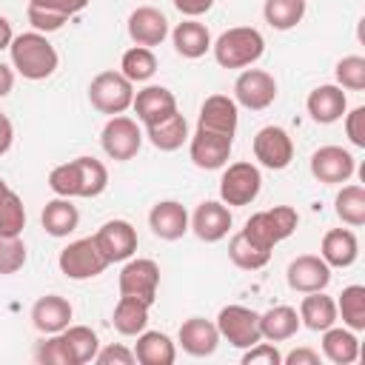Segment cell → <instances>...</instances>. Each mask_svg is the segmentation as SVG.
<instances>
[{
	"instance_id": "1",
	"label": "cell",
	"mask_w": 365,
	"mask_h": 365,
	"mask_svg": "<svg viewBox=\"0 0 365 365\" xmlns=\"http://www.w3.org/2000/svg\"><path fill=\"white\" fill-rule=\"evenodd\" d=\"M9 54H11L14 71L23 74L26 80H46V77H51L57 71V63H60L54 46L40 31L17 34L11 40V46H9Z\"/></svg>"
},
{
	"instance_id": "2",
	"label": "cell",
	"mask_w": 365,
	"mask_h": 365,
	"mask_svg": "<svg viewBox=\"0 0 365 365\" xmlns=\"http://www.w3.org/2000/svg\"><path fill=\"white\" fill-rule=\"evenodd\" d=\"M211 48H214V60L222 68H248L262 57L265 40L251 26H234L222 31L217 43H211Z\"/></svg>"
},
{
	"instance_id": "3",
	"label": "cell",
	"mask_w": 365,
	"mask_h": 365,
	"mask_svg": "<svg viewBox=\"0 0 365 365\" xmlns=\"http://www.w3.org/2000/svg\"><path fill=\"white\" fill-rule=\"evenodd\" d=\"M297 222H299V214L291 208V205H274L268 211H257L245 220V228L242 234L257 242L259 248L271 251L277 242L288 240L294 231H297Z\"/></svg>"
},
{
	"instance_id": "4",
	"label": "cell",
	"mask_w": 365,
	"mask_h": 365,
	"mask_svg": "<svg viewBox=\"0 0 365 365\" xmlns=\"http://www.w3.org/2000/svg\"><path fill=\"white\" fill-rule=\"evenodd\" d=\"M88 100L100 114H123L125 108H131L134 83L123 71H100L88 83Z\"/></svg>"
},
{
	"instance_id": "5",
	"label": "cell",
	"mask_w": 365,
	"mask_h": 365,
	"mask_svg": "<svg viewBox=\"0 0 365 365\" xmlns=\"http://www.w3.org/2000/svg\"><path fill=\"white\" fill-rule=\"evenodd\" d=\"M262 174L254 163H231L220 177V200L225 205H251L259 197Z\"/></svg>"
},
{
	"instance_id": "6",
	"label": "cell",
	"mask_w": 365,
	"mask_h": 365,
	"mask_svg": "<svg viewBox=\"0 0 365 365\" xmlns=\"http://www.w3.org/2000/svg\"><path fill=\"white\" fill-rule=\"evenodd\" d=\"M57 265L68 279H94L108 268V259L100 254V248L94 245L91 237H83V240L68 242L60 251Z\"/></svg>"
},
{
	"instance_id": "7",
	"label": "cell",
	"mask_w": 365,
	"mask_h": 365,
	"mask_svg": "<svg viewBox=\"0 0 365 365\" xmlns=\"http://www.w3.org/2000/svg\"><path fill=\"white\" fill-rule=\"evenodd\" d=\"M217 331L222 339H228L234 348H251L262 339L259 334V314L245 308V305H225L217 314Z\"/></svg>"
},
{
	"instance_id": "8",
	"label": "cell",
	"mask_w": 365,
	"mask_h": 365,
	"mask_svg": "<svg viewBox=\"0 0 365 365\" xmlns=\"http://www.w3.org/2000/svg\"><path fill=\"white\" fill-rule=\"evenodd\" d=\"M100 143H103V151L117 160V163H125L131 157H137L140 145H143V131L137 125V120L125 117V114H114L106 125H103V134H100Z\"/></svg>"
},
{
	"instance_id": "9",
	"label": "cell",
	"mask_w": 365,
	"mask_h": 365,
	"mask_svg": "<svg viewBox=\"0 0 365 365\" xmlns=\"http://www.w3.org/2000/svg\"><path fill=\"white\" fill-rule=\"evenodd\" d=\"M120 297H137L148 305H154L157 299V288H160V265L154 259H125L123 271H120Z\"/></svg>"
},
{
	"instance_id": "10",
	"label": "cell",
	"mask_w": 365,
	"mask_h": 365,
	"mask_svg": "<svg viewBox=\"0 0 365 365\" xmlns=\"http://www.w3.org/2000/svg\"><path fill=\"white\" fill-rule=\"evenodd\" d=\"M91 240L100 248V254L108 259V265L111 262H125L137 251V228L128 220H108V222H103Z\"/></svg>"
},
{
	"instance_id": "11",
	"label": "cell",
	"mask_w": 365,
	"mask_h": 365,
	"mask_svg": "<svg viewBox=\"0 0 365 365\" xmlns=\"http://www.w3.org/2000/svg\"><path fill=\"white\" fill-rule=\"evenodd\" d=\"M254 157L271 171H282L294 160V140L282 125H265L254 134Z\"/></svg>"
},
{
	"instance_id": "12",
	"label": "cell",
	"mask_w": 365,
	"mask_h": 365,
	"mask_svg": "<svg viewBox=\"0 0 365 365\" xmlns=\"http://www.w3.org/2000/svg\"><path fill=\"white\" fill-rule=\"evenodd\" d=\"M277 100V80L262 68H245L234 83V103L262 111Z\"/></svg>"
},
{
	"instance_id": "13",
	"label": "cell",
	"mask_w": 365,
	"mask_h": 365,
	"mask_svg": "<svg viewBox=\"0 0 365 365\" xmlns=\"http://www.w3.org/2000/svg\"><path fill=\"white\" fill-rule=\"evenodd\" d=\"M354 154L342 145H322L311 154V174L325 185H339L354 177Z\"/></svg>"
},
{
	"instance_id": "14",
	"label": "cell",
	"mask_w": 365,
	"mask_h": 365,
	"mask_svg": "<svg viewBox=\"0 0 365 365\" xmlns=\"http://www.w3.org/2000/svg\"><path fill=\"white\" fill-rule=\"evenodd\" d=\"M231 148H234V137L228 134H217V131H205V128H197L194 137H191V163L202 171H217L228 163L231 157Z\"/></svg>"
},
{
	"instance_id": "15",
	"label": "cell",
	"mask_w": 365,
	"mask_h": 365,
	"mask_svg": "<svg viewBox=\"0 0 365 365\" xmlns=\"http://www.w3.org/2000/svg\"><path fill=\"white\" fill-rule=\"evenodd\" d=\"M285 279H288L291 291H299V294L325 291V285L331 282V265L317 254H302L288 262Z\"/></svg>"
},
{
	"instance_id": "16",
	"label": "cell",
	"mask_w": 365,
	"mask_h": 365,
	"mask_svg": "<svg viewBox=\"0 0 365 365\" xmlns=\"http://www.w3.org/2000/svg\"><path fill=\"white\" fill-rule=\"evenodd\" d=\"M128 37L134 40V46H160L168 37V20L160 9L154 6H140L128 14Z\"/></svg>"
},
{
	"instance_id": "17",
	"label": "cell",
	"mask_w": 365,
	"mask_h": 365,
	"mask_svg": "<svg viewBox=\"0 0 365 365\" xmlns=\"http://www.w3.org/2000/svg\"><path fill=\"white\" fill-rule=\"evenodd\" d=\"M188 222H191V231L202 242H220L231 228V211H228L225 202L205 200V202L197 205V211H194V217Z\"/></svg>"
},
{
	"instance_id": "18",
	"label": "cell",
	"mask_w": 365,
	"mask_h": 365,
	"mask_svg": "<svg viewBox=\"0 0 365 365\" xmlns=\"http://www.w3.org/2000/svg\"><path fill=\"white\" fill-rule=\"evenodd\" d=\"M131 108L143 125H154V123H160L177 111V97L165 86H145L143 91L134 94Z\"/></svg>"
},
{
	"instance_id": "19",
	"label": "cell",
	"mask_w": 365,
	"mask_h": 365,
	"mask_svg": "<svg viewBox=\"0 0 365 365\" xmlns=\"http://www.w3.org/2000/svg\"><path fill=\"white\" fill-rule=\"evenodd\" d=\"M237 103L225 94H211L205 97L202 108H200V120H197V128H205V131H217V134H228L234 137L237 134Z\"/></svg>"
},
{
	"instance_id": "20",
	"label": "cell",
	"mask_w": 365,
	"mask_h": 365,
	"mask_svg": "<svg viewBox=\"0 0 365 365\" xmlns=\"http://www.w3.org/2000/svg\"><path fill=\"white\" fill-rule=\"evenodd\" d=\"M71 302L60 294H46L31 305V322L40 334H60L71 322Z\"/></svg>"
},
{
	"instance_id": "21",
	"label": "cell",
	"mask_w": 365,
	"mask_h": 365,
	"mask_svg": "<svg viewBox=\"0 0 365 365\" xmlns=\"http://www.w3.org/2000/svg\"><path fill=\"white\" fill-rule=\"evenodd\" d=\"M148 225H151L154 237L174 242L188 231V211L177 200H163L148 211Z\"/></svg>"
},
{
	"instance_id": "22",
	"label": "cell",
	"mask_w": 365,
	"mask_h": 365,
	"mask_svg": "<svg viewBox=\"0 0 365 365\" xmlns=\"http://www.w3.org/2000/svg\"><path fill=\"white\" fill-rule=\"evenodd\" d=\"M305 106H308V114H311L314 123L331 125V123H336V120L345 114L348 97H345V91H342L339 86L328 83V86H317V88L308 94V103H305Z\"/></svg>"
},
{
	"instance_id": "23",
	"label": "cell",
	"mask_w": 365,
	"mask_h": 365,
	"mask_svg": "<svg viewBox=\"0 0 365 365\" xmlns=\"http://www.w3.org/2000/svg\"><path fill=\"white\" fill-rule=\"evenodd\" d=\"M180 345L185 354L191 356H211L220 345V331L214 322L202 319V317H191L180 325Z\"/></svg>"
},
{
	"instance_id": "24",
	"label": "cell",
	"mask_w": 365,
	"mask_h": 365,
	"mask_svg": "<svg viewBox=\"0 0 365 365\" xmlns=\"http://www.w3.org/2000/svg\"><path fill=\"white\" fill-rule=\"evenodd\" d=\"M319 257H322L331 268H348V265H354L356 257H359L356 234L348 231V228H331V231L322 237Z\"/></svg>"
},
{
	"instance_id": "25",
	"label": "cell",
	"mask_w": 365,
	"mask_h": 365,
	"mask_svg": "<svg viewBox=\"0 0 365 365\" xmlns=\"http://www.w3.org/2000/svg\"><path fill=\"white\" fill-rule=\"evenodd\" d=\"M171 40H174V51L185 60H197L211 48V31L194 17L177 23V29L171 31Z\"/></svg>"
},
{
	"instance_id": "26",
	"label": "cell",
	"mask_w": 365,
	"mask_h": 365,
	"mask_svg": "<svg viewBox=\"0 0 365 365\" xmlns=\"http://www.w3.org/2000/svg\"><path fill=\"white\" fill-rule=\"evenodd\" d=\"M134 359L140 365H171L177 359V348H174L168 334H163V331H143V334H137Z\"/></svg>"
},
{
	"instance_id": "27",
	"label": "cell",
	"mask_w": 365,
	"mask_h": 365,
	"mask_svg": "<svg viewBox=\"0 0 365 365\" xmlns=\"http://www.w3.org/2000/svg\"><path fill=\"white\" fill-rule=\"evenodd\" d=\"M299 331V314L291 305H274L259 314V334L268 342H285Z\"/></svg>"
},
{
	"instance_id": "28",
	"label": "cell",
	"mask_w": 365,
	"mask_h": 365,
	"mask_svg": "<svg viewBox=\"0 0 365 365\" xmlns=\"http://www.w3.org/2000/svg\"><path fill=\"white\" fill-rule=\"evenodd\" d=\"M40 222L46 228V234L51 237H68L77 222H80V211L77 205L71 202V197H57V200H48L43 214H40Z\"/></svg>"
},
{
	"instance_id": "29",
	"label": "cell",
	"mask_w": 365,
	"mask_h": 365,
	"mask_svg": "<svg viewBox=\"0 0 365 365\" xmlns=\"http://www.w3.org/2000/svg\"><path fill=\"white\" fill-rule=\"evenodd\" d=\"M336 322V302L322 294V291H311L302 297L299 302V325L311 328V331H325Z\"/></svg>"
},
{
	"instance_id": "30",
	"label": "cell",
	"mask_w": 365,
	"mask_h": 365,
	"mask_svg": "<svg viewBox=\"0 0 365 365\" xmlns=\"http://www.w3.org/2000/svg\"><path fill=\"white\" fill-rule=\"evenodd\" d=\"M148 302L137 299V297H120V302L114 305V314H111V325L117 334L123 336H137L145 331L148 325Z\"/></svg>"
},
{
	"instance_id": "31",
	"label": "cell",
	"mask_w": 365,
	"mask_h": 365,
	"mask_svg": "<svg viewBox=\"0 0 365 365\" xmlns=\"http://www.w3.org/2000/svg\"><path fill=\"white\" fill-rule=\"evenodd\" d=\"M322 354L336 365H351L359 356V339L351 328H325L322 331Z\"/></svg>"
},
{
	"instance_id": "32",
	"label": "cell",
	"mask_w": 365,
	"mask_h": 365,
	"mask_svg": "<svg viewBox=\"0 0 365 365\" xmlns=\"http://www.w3.org/2000/svg\"><path fill=\"white\" fill-rule=\"evenodd\" d=\"M145 131H148L151 145L160 148V151H177L188 140V123H185V117L180 111L168 114L165 120H160L154 125H145Z\"/></svg>"
},
{
	"instance_id": "33",
	"label": "cell",
	"mask_w": 365,
	"mask_h": 365,
	"mask_svg": "<svg viewBox=\"0 0 365 365\" xmlns=\"http://www.w3.org/2000/svg\"><path fill=\"white\" fill-rule=\"evenodd\" d=\"M60 336L66 339L74 365L91 362L97 356V351H100V339H97V334L88 325H68V328L60 331Z\"/></svg>"
},
{
	"instance_id": "34",
	"label": "cell",
	"mask_w": 365,
	"mask_h": 365,
	"mask_svg": "<svg viewBox=\"0 0 365 365\" xmlns=\"http://www.w3.org/2000/svg\"><path fill=\"white\" fill-rule=\"evenodd\" d=\"M228 257H231V262H234L237 268H242V271H257V268H262V265L271 259V251L259 248V245L251 242L242 231H237V234L231 237V242H228Z\"/></svg>"
},
{
	"instance_id": "35",
	"label": "cell",
	"mask_w": 365,
	"mask_h": 365,
	"mask_svg": "<svg viewBox=\"0 0 365 365\" xmlns=\"http://www.w3.org/2000/svg\"><path fill=\"white\" fill-rule=\"evenodd\" d=\"M262 14L271 29L288 31L305 17V0H265Z\"/></svg>"
},
{
	"instance_id": "36",
	"label": "cell",
	"mask_w": 365,
	"mask_h": 365,
	"mask_svg": "<svg viewBox=\"0 0 365 365\" xmlns=\"http://www.w3.org/2000/svg\"><path fill=\"white\" fill-rule=\"evenodd\" d=\"M334 211L345 225H365V188L362 185H342L334 200Z\"/></svg>"
},
{
	"instance_id": "37",
	"label": "cell",
	"mask_w": 365,
	"mask_h": 365,
	"mask_svg": "<svg viewBox=\"0 0 365 365\" xmlns=\"http://www.w3.org/2000/svg\"><path fill=\"white\" fill-rule=\"evenodd\" d=\"M26 228V205L9 185L0 191V234L3 237H20Z\"/></svg>"
},
{
	"instance_id": "38",
	"label": "cell",
	"mask_w": 365,
	"mask_h": 365,
	"mask_svg": "<svg viewBox=\"0 0 365 365\" xmlns=\"http://www.w3.org/2000/svg\"><path fill=\"white\" fill-rule=\"evenodd\" d=\"M336 314H342V322L351 331H365V285L342 288L336 299Z\"/></svg>"
},
{
	"instance_id": "39",
	"label": "cell",
	"mask_w": 365,
	"mask_h": 365,
	"mask_svg": "<svg viewBox=\"0 0 365 365\" xmlns=\"http://www.w3.org/2000/svg\"><path fill=\"white\" fill-rule=\"evenodd\" d=\"M120 68H123V74H125L131 83H145V80H151L154 71H157V57H154L151 48L134 46V48H128V51L123 54Z\"/></svg>"
},
{
	"instance_id": "40",
	"label": "cell",
	"mask_w": 365,
	"mask_h": 365,
	"mask_svg": "<svg viewBox=\"0 0 365 365\" xmlns=\"http://www.w3.org/2000/svg\"><path fill=\"white\" fill-rule=\"evenodd\" d=\"M77 174H80V197H100L108 185V171L94 157H77Z\"/></svg>"
},
{
	"instance_id": "41",
	"label": "cell",
	"mask_w": 365,
	"mask_h": 365,
	"mask_svg": "<svg viewBox=\"0 0 365 365\" xmlns=\"http://www.w3.org/2000/svg\"><path fill=\"white\" fill-rule=\"evenodd\" d=\"M334 74H336V86H339V88L362 91V88H365V57H359V54L342 57V60L336 63Z\"/></svg>"
},
{
	"instance_id": "42",
	"label": "cell",
	"mask_w": 365,
	"mask_h": 365,
	"mask_svg": "<svg viewBox=\"0 0 365 365\" xmlns=\"http://www.w3.org/2000/svg\"><path fill=\"white\" fill-rule=\"evenodd\" d=\"M34 359L43 362V365H74L71 362V354H68V345H66V339L60 334H51V339L37 342Z\"/></svg>"
},
{
	"instance_id": "43",
	"label": "cell",
	"mask_w": 365,
	"mask_h": 365,
	"mask_svg": "<svg viewBox=\"0 0 365 365\" xmlns=\"http://www.w3.org/2000/svg\"><path fill=\"white\" fill-rule=\"evenodd\" d=\"M26 265V242L0 234V274H17Z\"/></svg>"
},
{
	"instance_id": "44",
	"label": "cell",
	"mask_w": 365,
	"mask_h": 365,
	"mask_svg": "<svg viewBox=\"0 0 365 365\" xmlns=\"http://www.w3.org/2000/svg\"><path fill=\"white\" fill-rule=\"evenodd\" d=\"M26 14H29L31 29L40 31V34H51V31H57V29H63V26L68 23V17L54 14V11H46V9H37V6H29Z\"/></svg>"
},
{
	"instance_id": "45",
	"label": "cell",
	"mask_w": 365,
	"mask_h": 365,
	"mask_svg": "<svg viewBox=\"0 0 365 365\" xmlns=\"http://www.w3.org/2000/svg\"><path fill=\"white\" fill-rule=\"evenodd\" d=\"M279 362H282V354L271 342H257L242 354V365H279Z\"/></svg>"
},
{
	"instance_id": "46",
	"label": "cell",
	"mask_w": 365,
	"mask_h": 365,
	"mask_svg": "<svg viewBox=\"0 0 365 365\" xmlns=\"http://www.w3.org/2000/svg\"><path fill=\"white\" fill-rule=\"evenodd\" d=\"M345 134L356 148H365V106H356L345 114Z\"/></svg>"
},
{
	"instance_id": "47",
	"label": "cell",
	"mask_w": 365,
	"mask_h": 365,
	"mask_svg": "<svg viewBox=\"0 0 365 365\" xmlns=\"http://www.w3.org/2000/svg\"><path fill=\"white\" fill-rule=\"evenodd\" d=\"M29 6H37V9H46V11H54V14H63V17H71L77 11H83L88 6V0H29Z\"/></svg>"
},
{
	"instance_id": "48",
	"label": "cell",
	"mask_w": 365,
	"mask_h": 365,
	"mask_svg": "<svg viewBox=\"0 0 365 365\" xmlns=\"http://www.w3.org/2000/svg\"><path fill=\"white\" fill-rule=\"evenodd\" d=\"M94 362H100V365H134L137 359H134V351H128L125 345H108V348L97 351Z\"/></svg>"
},
{
	"instance_id": "49",
	"label": "cell",
	"mask_w": 365,
	"mask_h": 365,
	"mask_svg": "<svg viewBox=\"0 0 365 365\" xmlns=\"http://www.w3.org/2000/svg\"><path fill=\"white\" fill-rule=\"evenodd\" d=\"M214 6V0H174V9L185 17H200Z\"/></svg>"
},
{
	"instance_id": "50",
	"label": "cell",
	"mask_w": 365,
	"mask_h": 365,
	"mask_svg": "<svg viewBox=\"0 0 365 365\" xmlns=\"http://www.w3.org/2000/svg\"><path fill=\"white\" fill-rule=\"evenodd\" d=\"M282 362H288V365H319V354L314 348H297L288 356H282Z\"/></svg>"
},
{
	"instance_id": "51",
	"label": "cell",
	"mask_w": 365,
	"mask_h": 365,
	"mask_svg": "<svg viewBox=\"0 0 365 365\" xmlns=\"http://www.w3.org/2000/svg\"><path fill=\"white\" fill-rule=\"evenodd\" d=\"M11 143H14V125L6 114H0V157L11 148Z\"/></svg>"
},
{
	"instance_id": "52",
	"label": "cell",
	"mask_w": 365,
	"mask_h": 365,
	"mask_svg": "<svg viewBox=\"0 0 365 365\" xmlns=\"http://www.w3.org/2000/svg\"><path fill=\"white\" fill-rule=\"evenodd\" d=\"M11 88H14V71L6 63H0V97H6Z\"/></svg>"
},
{
	"instance_id": "53",
	"label": "cell",
	"mask_w": 365,
	"mask_h": 365,
	"mask_svg": "<svg viewBox=\"0 0 365 365\" xmlns=\"http://www.w3.org/2000/svg\"><path fill=\"white\" fill-rule=\"evenodd\" d=\"M11 40H14V31H11V23L0 14V51L3 48H9L11 46Z\"/></svg>"
}]
</instances>
